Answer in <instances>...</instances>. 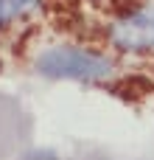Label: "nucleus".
Instances as JSON below:
<instances>
[{
    "label": "nucleus",
    "mask_w": 154,
    "mask_h": 160,
    "mask_svg": "<svg viewBox=\"0 0 154 160\" xmlns=\"http://www.w3.org/2000/svg\"><path fill=\"white\" fill-rule=\"evenodd\" d=\"M36 70L45 79H79V82H101L112 73V62L107 56L73 48V45H59L45 51L36 59Z\"/></svg>",
    "instance_id": "obj_1"
},
{
    "label": "nucleus",
    "mask_w": 154,
    "mask_h": 160,
    "mask_svg": "<svg viewBox=\"0 0 154 160\" xmlns=\"http://www.w3.org/2000/svg\"><path fill=\"white\" fill-rule=\"evenodd\" d=\"M112 45L121 51H146L154 48V8H137L115 20L109 28Z\"/></svg>",
    "instance_id": "obj_2"
},
{
    "label": "nucleus",
    "mask_w": 154,
    "mask_h": 160,
    "mask_svg": "<svg viewBox=\"0 0 154 160\" xmlns=\"http://www.w3.org/2000/svg\"><path fill=\"white\" fill-rule=\"evenodd\" d=\"M34 3H36V0H0V22H6V20H11V17L28 11Z\"/></svg>",
    "instance_id": "obj_3"
}]
</instances>
